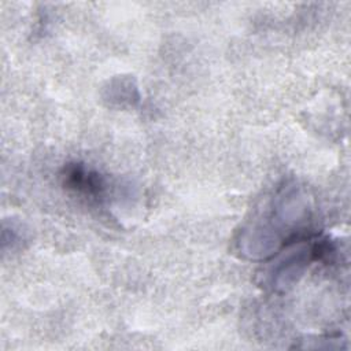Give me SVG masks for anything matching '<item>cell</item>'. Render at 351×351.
Wrapping results in <instances>:
<instances>
[{"label": "cell", "instance_id": "6da1fadb", "mask_svg": "<svg viewBox=\"0 0 351 351\" xmlns=\"http://www.w3.org/2000/svg\"><path fill=\"white\" fill-rule=\"evenodd\" d=\"M64 185L84 196H89L95 200H99L104 196L106 182L103 177L84 165L74 163L69 165L64 169Z\"/></svg>", "mask_w": 351, "mask_h": 351}]
</instances>
